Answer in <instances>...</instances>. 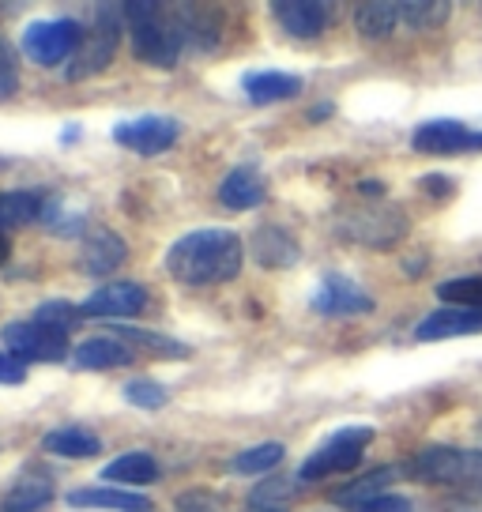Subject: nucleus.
Here are the masks:
<instances>
[{"instance_id":"nucleus-1","label":"nucleus","mask_w":482,"mask_h":512,"mask_svg":"<svg viewBox=\"0 0 482 512\" xmlns=\"http://www.w3.org/2000/svg\"><path fill=\"white\" fill-rule=\"evenodd\" d=\"M245 264V245L234 230L204 226L185 238H177L166 253V272L185 287H215L230 283Z\"/></svg>"},{"instance_id":"nucleus-2","label":"nucleus","mask_w":482,"mask_h":512,"mask_svg":"<svg viewBox=\"0 0 482 512\" xmlns=\"http://www.w3.org/2000/svg\"><path fill=\"white\" fill-rule=\"evenodd\" d=\"M125 19L132 27V53L136 61L155 64V68H174L181 61V34H177L174 19H162V4H140L132 0L125 4Z\"/></svg>"},{"instance_id":"nucleus-3","label":"nucleus","mask_w":482,"mask_h":512,"mask_svg":"<svg viewBox=\"0 0 482 512\" xmlns=\"http://www.w3.org/2000/svg\"><path fill=\"white\" fill-rule=\"evenodd\" d=\"M411 475L430 486H452L467 494H482V452L479 448L430 445L411 460Z\"/></svg>"},{"instance_id":"nucleus-4","label":"nucleus","mask_w":482,"mask_h":512,"mask_svg":"<svg viewBox=\"0 0 482 512\" xmlns=\"http://www.w3.org/2000/svg\"><path fill=\"white\" fill-rule=\"evenodd\" d=\"M125 23H129V19H125V4H98L87 42H83V49L72 57V64H68V80L76 83V80H87V76L102 72V68L113 61L117 46H121V27H125Z\"/></svg>"},{"instance_id":"nucleus-5","label":"nucleus","mask_w":482,"mask_h":512,"mask_svg":"<svg viewBox=\"0 0 482 512\" xmlns=\"http://www.w3.org/2000/svg\"><path fill=\"white\" fill-rule=\"evenodd\" d=\"M87 42V31H83L80 19H38L31 23L23 38H19V46H23V57H31L34 64H61V61H72L76 53L83 49Z\"/></svg>"},{"instance_id":"nucleus-6","label":"nucleus","mask_w":482,"mask_h":512,"mask_svg":"<svg viewBox=\"0 0 482 512\" xmlns=\"http://www.w3.org/2000/svg\"><path fill=\"white\" fill-rule=\"evenodd\" d=\"M370 441H373V426H347V430L332 433L302 464L298 482H317V479H328V475L354 471V467L362 464V452H366Z\"/></svg>"},{"instance_id":"nucleus-7","label":"nucleus","mask_w":482,"mask_h":512,"mask_svg":"<svg viewBox=\"0 0 482 512\" xmlns=\"http://www.w3.org/2000/svg\"><path fill=\"white\" fill-rule=\"evenodd\" d=\"M339 238L358 241V245H370V249H392L396 241L407 234V219L388 204H373V208L347 211L336 223Z\"/></svg>"},{"instance_id":"nucleus-8","label":"nucleus","mask_w":482,"mask_h":512,"mask_svg":"<svg viewBox=\"0 0 482 512\" xmlns=\"http://www.w3.org/2000/svg\"><path fill=\"white\" fill-rule=\"evenodd\" d=\"M0 339L8 343V354H16L19 362H65L68 358L65 332H53L38 320H16L0 332Z\"/></svg>"},{"instance_id":"nucleus-9","label":"nucleus","mask_w":482,"mask_h":512,"mask_svg":"<svg viewBox=\"0 0 482 512\" xmlns=\"http://www.w3.org/2000/svg\"><path fill=\"white\" fill-rule=\"evenodd\" d=\"M177 136H181V125L174 117H162V113H144V117H132V121H121L113 128V140L136 155H144V159L170 151L177 144Z\"/></svg>"},{"instance_id":"nucleus-10","label":"nucleus","mask_w":482,"mask_h":512,"mask_svg":"<svg viewBox=\"0 0 482 512\" xmlns=\"http://www.w3.org/2000/svg\"><path fill=\"white\" fill-rule=\"evenodd\" d=\"M411 147L422 155H464V151H479L482 132L460 125V121H426L415 128Z\"/></svg>"},{"instance_id":"nucleus-11","label":"nucleus","mask_w":482,"mask_h":512,"mask_svg":"<svg viewBox=\"0 0 482 512\" xmlns=\"http://www.w3.org/2000/svg\"><path fill=\"white\" fill-rule=\"evenodd\" d=\"M313 309L321 317H362L373 309V298L347 275H324V283L313 294Z\"/></svg>"},{"instance_id":"nucleus-12","label":"nucleus","mask_w":482,"mask_h":512,"mask_svg":"<svg viewBox=\"0 0 482 512\" xmlns=\"http://www.w3.org/2000/svg\"><path fill=\"white\" fill-rule=\"evenodd\" d=\"M147 309V290L140 283H106L80 305V317H136Z\"/></svg>"},{"instance_id":"nucleus-13","label":"nucleus","mask_w":482,"mask_h":512,"mask_svg":"<svg viewBox=\"0 0 482 512\" xmlns=\"http://www.w3.org/2000/svg\"><path fill=\"white\" fill-rule=\"evenodd\" d=\"M174 27L181 34V46L185 49H200V53H211L223 38V16L211 12V8H200V4H181L174 8Z\"/></svg>"},{"instance_id":"nucleus-14","label":"nucleus","mask_w":482,"mask_h":512,"mask_svg":"<svg viewBox=\"0 0 482 512\" xmlns=\"http://www.w3.org/2000/svg\"><path fill=\"white\" fill-rule=\"evenodd\" d=\"M272 16L279 19V27L290 38H317L332 23V4H321V0H279V4H272Z\"/></svg>"},{"instance_id":"nucleus-15","label":"nucleus","mask_w":482,"mask_h":512,"mask_svg":"<svg viewBox=\"0 0 482 512\" xmlns=\"http://www.w3.org/2000/svg\"><path fill=\"white\" fill-rule=\"evenodd\" d=\"M482 332V313L479 309H460V305H445L434 309L430 317L418 320L415 339L434 343V339H456V336H479Z\"/></svg>"},{"instance_id":"nucleus-16","label":"nucleus","mask_w":482,"mask_h":512,"mask_svg":"<svg viewBox=\"0 0 482 512\" xmlns=\"http://www.w3.org/2000/svg\"><path fill=\"white\" fill-rule=\"evenodd\" d=\"M125 256H129L125 238H117L113 230L98 226V230H91V234L83 238L80 268L87 275H110L113 268H121V264H125Z\"/></svg>"},{"instance_id":"nucleus-17","label":"nucleus","mask_w":482,"mask_h":512,"mask_svg":"<svg viewBox=\"0 0 482 512\" xmlns=\"http://www.w3.org/2000/svg\"><path fill=\"white\" fill-rule=\"evenodd\" d=\"M49 501H53V479L42 467H31L8 486V494L0 501V512H42Z\"/></svg>"},{"instance_id":"nucleus-18","label":"nucleus","mask_w":482,"mask_h":512,"mask_svg":"<svg viewBox=\"0 0 482 512\" xmlns=\"http://www.w3.org/2000/svg\"><path fill=\"white\" fill-rule=\"evenodd\" d=\"M264 196H268V185H264V177H260L257 166H238V170H230L226 181L219 185V200H223L230 211L260 208Z\"/></svg>"},{"instance_id":"nucleus-19","label":"nucleus","mask_w":482,"mask_h":512,"mask_svg":"<svg viewBox=\"0 0 482 512\" xmlns=\"http://www.w3.org/2000/svg\"><path fill=\"white\" fill-rule=\"evenodd\" d=\"M132 358H136V354H132V347L125 343V339L91 336L72 351V366L76 369H117V366H129Z\"/></svg>"},{"instance_id":"nucleus-20","label":"nucleus","mask_w":482,"mask_h":512,"mask_svg":"<svg viewBox=\"0 0 482 512\" xmlns=\"http://www.w3.org/2000/svg\"><path fill=\"white\" fill-rule=\"evenodd\" d=\"M302 87L306 83H302V76H294V72H249V76H241V91L249 95V102H257V106L298 98Z\"/></svg>"},{"instance_id":"nucleus-21","label":"nucleus","mask_w":482,"mask_h":512,"mask_svg":"<svg viewBox=\"0 0 482 512\" xmlns=\"http://www.w3.org/2000/svg\"><path fill=\"white\" fill-rule=\"evenodd\" d=\"M72 509H110V512H147L151 501L144 494H129V490H110V486H83L65 497Z\"/></svg>"},{"instance_id":"nucleus-22","label":"nucleus","mask_w":482,"mask_h":512,"mask_svg":"<svg viewBox=\"0 0 482 512\" xmlns=\"http://www.w3.org/2000/svg\"><path fill=\"white\" fill-rule=\"evenodd\" d=\"M249 249L257 256L264 268H290V264H298V241L290 238L283 226H257V234L249 241Z\"/></svg>"},{"instance_id":"nucleus-23","label":"nucleus","mask_w":482,"mask_h":512,"mask_svg":"<svg viewBox=\"0 0 482 512\" xmlns=\"http://www.w3.org/2000/svg\"><path fill=\"white\" fill-rule=\"evenodd\" d=\"M42 448L53 456H65V460H91L102 452V441L83 426H65V430H49L42 437Z\"/></svg>"},{"instance_id":"nucleus-24","label":"nucleus","mask_w":482,"mask_h":512,"mask_svg":"<svg viewBox=\"0 0 482 512\" xmlns=\"http://www.w3.org/2000/svg\"><path fill=\"white\" fill-rule=\"evenodd\" d=\"M392 482H396V467H377L370 475H358V479L343 482L336 494H332V501L347 505V509H358V505H366V501L385 494Z\"/></svg>"},{"instance_id":"nucleus-25","label":"nucleus","mask_w":482,"mask_h":512,"mask_svg":"<svg viewBox=\"0 0 482 512\" xmlns=\"http://www.w3.org/2000/svg\"><path fill=\"white\" fill-rule=\"evenodd\" d=\"M102 479L121 482V486H147V482L159 479V464L147 452H125V456H117V460L106 464Z\"/></svg>"},{"instance_id":"nucleus-26","label":"nucleus","mask_w":482,"mask_h":512,"mask_svg":"<svg viewBox=\"0 0 482 512\" xmlns=\"http://www.w3.org/2000/svg\"><path fill=\"white\" fill-rule=\"evenodd\" d=\"M400 23V4H388V0H370V4H358L354 8V27L362 38H388Z\"/></svg>"},{"instance_id":"nucleus-27","label":"nucleus","mask_w":482,"mask_h":512,"mask_svg":"<svg viewBox=\"0 0 482 512\" xmlns=\"http://www.w3.org/2000/svg\"><path fill=\"white\" fill-rule=\"evenodd\" d=\"M283 456H287V448L279 441H264V445L241 448L238 456L226 464V471L230 475H272L275 467L283 464Z\"/></svg>"},{"instance_id":"nucleus-28","label":"nucleus","mask_w":482,"mask_h":512,"mask_svg":"<svg viewBox=\"0 0 482 512\" xmlns=\"http://www.w3.org/2000/svg\"><path fill=\"white\" fill-rule=\"evenodd\" d=\"M42 208H46V200L38 192H0V234L42 219Z\"/></svg>"},{"instance_id":"nucleus-29","label":"nucleus","mask_w":482,"mask_h":512,"mask_svg":"<svg viewBox=\"0 0 482 512\" xmlns=\"http://www.w3.org/2000/svg\"><path fill=\"white\" fill-rule=\"evenodd\" d=\"M294 479H283V475H268L257 490L249 494V509L253 512H283L294 501Z\"/></svg>"},{"instance_id":"nucleus-30","label":"nucleus","mask_w":482,"mask_h":512,"mask_svg":"<svg viewBox=\"0 0 482 512\" xmlns=\"http://www.w3.org/2000/svg\"><path fill=\"white\" fill-rule=\"evenodd\" d=\"M437 298L460 309H479L482 313V275H464V279H445L437 287Z\"/></svg>"},{"instance_id":"nucleus-31","label":"nucleus","mask_w":482,"mask_h":512,"mask_svg":"<svg viewBox=\"0 0 482 512\" xmlns=\"http://www.w3.org/2000/svg\"><path fill=\"white\" fill-rule=\"evenodd\" d=\"M117 339L140 343V347H151V351L170 354V358H185V354H189L185 343H177V339H170V336H159V332H144V328H121V324H117Z\"/></svg>"},{"instance_id":"nucleus-32","label":"nucleus","mask_w":482,"mask_h":512,"mask_svg":"<svg viewBox=\"0 0 482 512\" xmlns=\"http://www.w3.org/2000/svg\"><path fill=\"white\" fill-rule=\"evenodd\" d=\"M34 320L38 324H46V328H53V332H72L76 324H80V305H68V302H46L38 305V313H34Z\"/></svg>"},{"instance_id":"nucleus-33","label":"nucleus","mask_w":482,"mask_h":512,"mask_svg":"<svg viewBox=\"0 0 482 512\" xmlns=\"http://www.w3.org/2000/svg\"><path fill=\"white\" fill-rule=\"evenodd\" d=\"M125 400L132 403V407H144V411H159V407H166L170 403V392L162 388L159 381H129L125 384Z\"/></svg>"},{"instance_id":"nucleus-34","label":"nucleus","mask_w":482,"mask_h":512,"mask_svg":"<svg viewBox=\"0 0 482 512\" xmlns=\"http://www.w3.org/2000/svg\"><path fill=\"white\" fill-rule=\"evenodd\" d=\"M400 16L407 27H437L449 16V4H400Z\"/></svg>"},{"instance_id":"nucleus-35","label":"nucleus","mask_w":482,"mask_h":512,"mask_svg":"<svg viewBox=\"0 0 482 512\" xmlns=\"http://www.w3.org/2000/svg\"><path fill=\"white\" fill-rule=\"evenodd\" d=\"M19 87V64L8 42H0V98H12Z\"/></svg>"},{"instance_id":"nucleus-36","label":"nucleus","mask_w":482,"mask_h":512,"mask_svg":"<svg viewBox=\"0 0 482 512\" xmlns=\"http://www.w3.org/2000/svg\"><path fill=\"white\" fill-rule=\"evenodd\" d=\"M354 512H411V501L400 494H381L373 497V501H366V505H358Z\"/></svg>"},{"instance_id":"nucleus-37","label":"nucleus","mask_w":482,"mask_h":512,"mask_svg":"<svg viewBox=\"0 0 482 512\" xmlns=\"http://www.w3.org/2000/svg\"><path fill=\"white\" fill-rule=\"evenodd\" d=\"M27 377V362H19L16 354L0 351V384H23Z\"/></svg>"},{"instance_id":"nucleus-38","label":"nucleus","mask_w":482,"mask_h":512,"mask_svg":"<svg viewBox=\"0 0 482 512\" xmlns=\"http://www.w3.org/2000/svg\"><path fill=\"white\" fill-rule=\"evenodd\" d=\"M177 509H181V512H215V497L193 490V494L177 497Z\"/></svg>"},{"instance_id":"nucleus-39","label":"nucleus","mask_w":482,"mask_h":512,"mask_svg":"<svg viewBox=\"0 0 482 512\" xmlns=\"http://www.w3.org/2000/svg\"><path fill=\"white\" fill-rule=\"evenodd\" d=\"M422 189L434 192V196H449V192H452V181H449V177L430 174V177H422Z\"/></svg>"},{"instance_id":"nucleus-40","label":"nucleus","mask_w":482,"mask_h":512,"mask_svg":"<svg viewBox=\"0 0 482 512\" xmlns=\"http://www.w3.org/2000/svg\"><path fill=\"white\" fill-rule=\"evenodd\" d=\"M358 192H366V196H381V192H385V185H381V181H362V185H358Z\"/></svg>"},{"instance_id":"nucleus-41","label":"nucleus","mask_w":482,"mask_h":512,"mask_svg":"<svg viewBox=\"0 0 482 512\" xmlns=\"http://www.w3.org/2000/svg\"><path fill=\"white\" fill-rule=\"evenodd\" d=\"M8 256H12V241L0 234V264H8Z\"/></svg>"},{"instance_id":"nucleus-42","label":"nucleus","mask_w":482,"mask_h":512,"mask_svg":"<svg viewBox=\"0 0 482 512\" xmlns=\"http://www.w3.org/2000/svg\"><path fill=\"white\" fill-rule=\"evenodd\" d=\"M332 110H336V106H328V102H324V106H317V110H313V121H321V117H328Z\"/></svg>"}]
</instances>
